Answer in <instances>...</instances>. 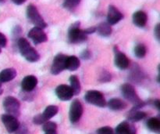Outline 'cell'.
<instances>
[{
	"label": "cell",
	"instance_id": "17",
	"mask_svg": "<svg viewBox=\"0 0 160 134\" xmlns=\"http://www.w3.org/2000/svg\"><path fill=\"white\" fill-rule=\"evenodd\" d=\"M133 23L138 28H144L146 25L148 17L144 11L139 10L133 14Z\"/></svg>",
	"mask_w": 160,
	"mask_h": 134
},
{
	"label": "cell",
	"instance_id": "29",
	"mask_svg": "<svg viewBox=\"0 0 160 134\" xmlns=\"http://www.w3.org/2000/svg\"><path fill=\"white\" fill-rule=\"evenodd\" d=\"M110 79H111V75H110V74H109L107 72H105V71H104V73L102 74L101 79H100V80H101L102 82L106 83V82H109Z\"/></svg>",
	"mask_w": 160,
	"mask_h": 134
},
{
	"label": "cell",
	"instance_id": "21",
	"mask_svg": "<svg viewBox=\"0 0 160 134\" xmlns=\"http://www.w3.org/2000/svg\"><path fill=\"white\" fill-rule=\"evenodd\" d=\"M146 117V113L139 111L138 109L133 108L128 115V120L132 122H137Z\"/></svg>",
	"mask_w": 160,
	"mask_h": 134
},
{
	"label": "cell",
	"instance_id": "4",
	"mask_svg": "<svg viewBox=\"0 0 160 134\" xmlns=\"http://www.w3.org/2000/svg\"><path fill=\"white\" fill-rule=\"evenodd\" d=\"M27 17L29 21L32 23L35 27L44 29L47 27V24L39 13L38 10L35 6L30 4L27 7Z\"/></svg>",
	"mask_w": 160,
	"mask_h": 134
},
{
	"label": "cell",
	"instance_id": "2",
	"mask_svg": "<svg viewBox=\"0 0 160 134\" xmlns=\"http://www.w3.org/2000/svg\"><path fill=\"white\" fill-rule=\"evenodd\" d=\"M121 91L124 98L134 105V108L139 109V108L144 107L145 103L139 98L135 89L132 85L129 84V83H125L121 86Z\"/></svg>",
	"mask_w": 160,
	"mask_h": 134
},
{
	"label": "cell",
	"instance_id": "36",
	"mask_svg": "<svg viewBox=\"0 0 160 134\" xmlns=\"http://www.w3.org/2000/svg\"><path fill=\"white\" fill-rule=\"evenodd\" d=\"M12 2L16 5H22L23 3H24L26 2V0H12Z\"/></svg>",
	"mask_w": 160,
	"mask_h": 134
},
{
	"label": "cell",
	"instance_id": "15",
	"mask_svg": "<svg viewBox=\"0 0 160 134\" xmlns=\"http://www.w3.org/2000/svg\"><path fill=\"white\" fill-rule=\"evenodd\" d=\"M114 134H137V130L133 124L124 121L117 126Z\"/></svg>",
	"mask_w": 160,
	"mask_h": 134
},
{
	"label": "cell",
	"instance_id": "8",
	"mask_svg": "<svg viewBox=\"0 0 160 134\" xmlns=\"http://www.w3.org/2000/svg\"><path fill=\"white\" fill-rule=\"evenodd\" d=\"M83 114V106L78 100H74L72 102L70 108L69 117L72 123H76L80 120Z\"/></svg>",
	"mask_w": 160,
	"mask_h": 134
},
{
	"label": "cell",
	"instance_id": "24",
	"mask_svg": "<svg viewBox=\"0 0 160 134\" xmlns=\"http://www.w3.org/2000/svg\"><path fill=\"white\" fill-rule=\"evenodd\" d=\"M147 127L151 131L158 133L160 130V121L157 118H151L147 121Z\"/></svg>",
	"mask_w": 160,
	"mask_h": 134
},
{
	"label": "cell",
	"instance_id": "33",
	"mask_svg": "<svg viewBox=\"0 0 160 134\" xmlns=\"http://www.w3.org/2000/svg\"><path fill=\"white\" fill-rule=\"evenodd\" d=\"M154 33H155V35H156V39H157L158 40H159V39H160V24H158L156 26V28H155Z\"/></svg>",
	"mask_w": 160,
	"mask_h": 134
},
{
	"label": "cell",
	"instance_id": "20",
	"mask_svg": "<svg viewBox=\"0 0 160 134\" xmlns=\"http://www.w3.org/2000/svg\"><path fill=\"white\" fill-rule=\"evenodd\" d=\"M80 65H81V62L77 56H67V61H66V69L70 71V72H73V71H76L77 69L79 68Z\"/></svg>",
	"mask_w": 160,
	"mask_h": 134
},
{
	"label": "cell",
	"instance_id": "7",
	"mask_svg": "<svg viewBox=\"0 0 160 134\" xmlns=\"http://www.w3.org/2000/svg\"><path fill=\"white\" fill-rule=\"evenodd\" d=\"M84 99L88 103L95 105L99 108H104L106 105V99L101 92L97 90H89L84 96Z\"/></svg>",
	"mask_w": 160,
	"mask_h": 134
},
{
	"label": "cell",
	"instance_id": "23",
	"mask_svg": "<svg viewBox=\"0 0 160 134\" xmlns=\"http://www.w3.org/2000/svg\"><path fill=\"white\" fill-rule=\"evenodd\" d=\"M70 87L73 92V95H78L81 93V86L80 83L79 78H78L77 75H71L70 77Z\"/></svg>",
	"mask_w": 160,
	"mask_h": 134
},
{
	"label": "cell",
	"instance_id": "16",
	"mask_svg": "<svg viewBox=\"0 0 160 134\" xmlns=\"http://www.w3.org/2000/svg\"><path fill=\"white\" fill-rule=\"evenodd\" d=\"M38 84V78L34 75H28L25 77L21 83V87L26 92H31Z\"/></svg>",
	"mask_w": 160,
	"mask_h": 134
},
{
	"label": "cell",
	"instance_id": "11",
	"mask_svg": "<svg viewBox=\"0 0 160 134\" xmlns=\"http://www.w3.org/2000/svg\"><path fill=\"white\" fill-rule=\"evenodd\" d=\"M28 36L33 41L34 44H40L42 42H45L48 40V37L43 29L38 27H34L32 29L30 30Z\"/></svg>",
	"mask_w": 160,
	"mask_h": 134
},
{
	"label": "cell",
	"instance_id": "22",
	"mask_svg": "<svg viewBox=\"0 0 160 134\" xmlns=\"http://www.w3.org/2000/svg\"><path fill=\"white\" fill-rule=\"evenodd\" d=\"M96 31L99 35L102 37H108L112 33V28L107 22H102L98 25L96 28Z\"/></svg>",
	"mask_w": 160,
	"mask_h": 134
},
{
	"label": "cell",
	"instance_id": "39",
	"mask_svg": "<svg viewBox=\"0 0 160 134\" xmlns=\"http://www.w3.org/2000/svg\"><path fill=\"white\" fill-rule=\"evenodd\" d=\"M2 1H3V0H0V3H2Z\"/></svg>",
	"mask_w": 160,
	"mask_h": 134
},
{
	"label": "cell",
	"instance_id": "25",
	"mask_svg": "<svg viewBox=\"0 0 160 134\" xmlns=\"http://www.w3.org/2000/svg\"><path fill=\"white\" fill-rule=\"evenodd\" d=\"M43 130L45 134H57L56 130H57V125L56 123L53 122H45L43 124Z\"/></svg>",
	"mask_w": 160,
	"mask_h": 134
},
{
	"label": "cell",
	"instance_id": "30",
	"mask_svg": "<svg viewBox=\"0 0 160 134\" xmlns=\"http://www.w3.org/2000/svg\"><path fill=\"white\" fill-rule=\"evenodd\" d=\"M6 44H7V39L6 37L2 34V33L0 32V47H6Z\"/></svg>",
	"mask_w": 160,
	"mask_h": 134
},
{
	"label": "cell",
	"instance_id": "6",
	"mask_svg": "<svg viewBox=\"0 0 160 134\" xmlns=\"http://www.w3.org/2000/svg\"><path fill=\"white\" fill-rule=\"evenodd\" d=\"M59 111V108L56 105H49L45 109L42 114L37 115L33 119V122L37 125H42L48 122L50 119L54 117Z\"/></svg>",
	"mask_w": 160,
	"mask_h": 134
},
{
	"label": "cell",
	"instance_id": "26",
	"mask_svg": "<svg viewBox=\"0 0 160 134\" xmlns=\"http://www.w3.org/2000/svg\"><path fill=\"white\" fill-rule=\"evenodd\" d=\"M146 47L143 44H138L134 48V54L138 58H143L146 55Z\"/></svg>",
	"mask_w": 160,
	"mask_h": 134
},
{
	"label": "cell",
	"instance_id": "13",
	"mask_svg": "<svg viewBox=\"0 0 160 134\" xmlns=\"http://www.w3.org/2000/svg\"><path fill=\"white\" fill-rule=\"evenodd\" d=\"M123 18V15L114 6H109L107 13V23L109 25H114L119 23Z\"/></svg>",
	"mask_w": 160,
	"mask_h": 134
},
{
	"label": "cell",
	"instance_id": "1",
	"mask_svg": "<svg viewBox=\"0 0 160 134\" xmlns=\"http://www.w3.org/2000/svg\"><path fill=\"white\" fill-rule=\"evenodd\" d=\"M17 46L22 56L30 62H36L39 60L40 56L38 53L33 48L28 40L24 38H20L18 39Z\"/></svg>",
	"mask_w": 160,
	"mask_h": 134
},
{
	"label": "cell",
	"instance_id": "35",
	"mask_svg": "<svg viewBox=\"0 0 160 134\" xmlns=\"http://www.w3.org/2000/svg\"><path fill=\"white\" fill-rule=\"evenodd\" d=\"M153 105L156 107V108H157L158 110L160 109V102L159 100H155L154 101H153Z\"/></svg>",
	"mask_w": 160,
	"mask_h": 134
},
{
	"label": "cell",
	"instance_id": "38",
	"mask_svg": "<svg viewBox=\"0 0 160 134\" xmlns=\"http://www.w3.org/2000/svg\"><path fill=\"white\" fill-rule=\"evenodd\" d=\"M1 52H2V50H1V47H0V53H1Z\"/></svg>",
	"mask_w": 160,
	"mask_h": 134
},
{
	"label": "cell",
	"instance_id": "18",
	"mask_svg": "<svg viewBox=\"0 0 160 134\" xmlns=\"http://www.w3.org/2000/svg\"><path fill=\"white\" fill-rule=\"evenodd\" d=\"M17 76V71L14 68H6L0 72V83H8Z\"/></svg>",
	"mask_w": 160,
	"mask_h": 134
},
{
	"label": "cell",
	"instance_id": "27",
	"mask_svg": "<svg viewBox=\"0 0 160 134\" xmlns=\"http://www.w3.org/2000/svg\"><path fill=\"white\" fill-rule=\"evenodd\" d=\"M81 0H64L63 6L67 9H73L79 5Z\"/></svg>",
	"mask_w": 160,
	"mask_h": 134
},
{
	"label": "cell",
	"instance_id": "19",
	"mask_svg": "<svg viewBox=\"0 0 160 134\" xmlns=\"http://www.w3.org/2000/svg\"><path fill=\"white\" fill-rule=\"evenodd\" d=\"M107 105L111 110H113V111H120V110H123L127 108V106H128V105H127L123 100L118 98H112L111 99V100H109Z\"/></svg>",
	"mask_w": 160,
	"mask_h": 134
},
{
	"label": "cell",
	"instance_id": "14",
	"mask_svg": "<svg viewBox=\"0 0 160 134\" xmlns=\"http://www.w3.org/2000/svg\"><path fill=\"white\" fill-rule=\"evenodd\" d=\"M56 94L58 98L62 101L70 100L73 96V92L71 87L67 85H60L57 86L56 89Z\"/></svg>",
	"mask_w": 160,
	"mask_h": 134
},
{
	"label": "cell",
	"instance_id": "5",
	"mask_svg": "<svg viewBox=\"0 0 160 134\" xmlns=\"http://www.w3.org/2000/svg\"><path fill=\"white\" fill-rule=\"evenodd\" d=\"M3 108L8 115L18 117L20 113V104L13 97H6L3 100Z\"/></svg>",
	"mask_w": 160,
	"mask_h": 134
},
{
	"label": "cell",
	"instance_id": "28",
	"mask_svg": "<svg viewBox=\"0 0 160 134\" xmlns=\"http://www.w3.org/2000/svg\"><path fill=\"white\" fill-rule=\"evenodd\" d=\"M96 134H114V132L111 127L104 126L98 129L97 130Z\"/></svg>",
	"mask_w": 160,
	"mask_h": 134
},
{
	"label": "cell",
	"instance_id": "34",
	"mask_svg": "<svg viewBox=\"0 0 160 134\" xmlns=\"http://www.w3.org/2000/svg\"><path fill=\"white\" fill-rule=\"evenodd\" d=\"M90 56H91V53L88 50H84V51L83 52L82 57L84 58V59H88V58H90Z\"/></svg>",
	"mask_w": 160,
	"mask_h": 134
},
{
	"label": "cell",
	"instance_id": "10",
	"mask_svg": "<svg viewBox=\"0 0 160 134\" xmlns=\"http://www.w3.org/2000/svg\"><path fill=\"white\" fill-rule=\"evenodd\" d=\"M1 119L3 125L6 127V130L9 133H15L20 126V122L17 120V118L13 117L10 115H2Z\"/></svg>",
	"mask_w": 160,
	"mask_h": 134
},
{
	"label": "cell",
	"instance_id": "3",
	"mask_svg": "<svg viewBox=\"0 0 160 134\" xmlns=\"http://www.w3.org/2000/svg\"><path fill=\"white\" fill-rule=\"evenodd\" d=\"M79 21L75 22L70 26L68 31V39L71 43H81L87 40V35L84 32V30L80 29Z\"/></svg>",
	"mask_w": 160,
	"mask_h": 134
},
{
	"label": "cell",
	"instance_id": "32",
	"mask_svg": "<svg viewBox=\"0 0 160 134\" xmlns=\"http://www.w3.org/2000/svg\"><path fill=\"white\" fill-rule=\"evenodd\" d=\"M96 31V27H90V28H88L87 29L84 30V32L85 33L86 35H90L92 34V33L95 32Z\"/></svg>",
	"mask_w": 160,
	"mask_h": 134
},
{
	"label": "cell",
	"instance_id": "31",
	"mask_svg": "<svg viewBox=\"0 0 160 134\" xmlns=\"http://www.w3.org/2000/svg\"><path fill=\"white\" fill-rule=\"evenodd\" d=\"M16 134H28V129L26 128L25 126H20L17 131H16Z\"/></svg>",
	"mask_w": 160,
	"mask_h": 134
},
{
	"label": "cell",
	"instance_id": "12",
	"mask_svg": "<svg viewBox=\"0 0 160 134\" xmlns=\"http://www.w3.org/2000/svg\"><path fill=\"white\" fill-rule=\"evenodd\" d=\"M114 53H115V64L120 69L124 70L129 67L130 61L128 56L123 53L120 52L117 46L114 47Z\"/></svg>",
	"mask_w": 160,
	"mask_h": 134
},
{
	"label": "cell",
	"instance_id": "9",
	"mask_svg": "<svg viewBox=\"0 0 160 134\" xmlns=\"http://www.w3.org/2000/svg\"><path fill=\"white\" fill-rule=\"evenodd\" d=\"M67 58V56L62 54V53H59L55 56L51 67V73L52 75H59L62 71L65 70Z\"/></svg>",
	"mask_w": 160,
	"mask_h": 134
},
{
	"label": "cell",
	"instance_id": "37",
	"mask_svg": "<svg viewBox=\"0 0 160 134\" xmlns=\"http://www.w3.org/2000/svg\"><path fill=\"white\" fill-rule=\"evenodd\" d=\"M2 94V83H0V95Z\"/></svg>",
	"mask_w": 160,
	"mask_h": 134
}]
</instances>
